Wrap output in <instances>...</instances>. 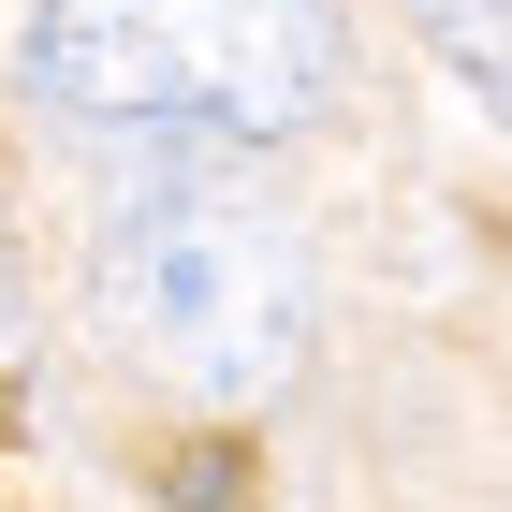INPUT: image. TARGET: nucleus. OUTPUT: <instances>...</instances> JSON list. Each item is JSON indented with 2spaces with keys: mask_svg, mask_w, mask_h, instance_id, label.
Segmentation results:
<instances>
[{
  "mask_svg": "<svg viewBox=\"0 0 512 512\" xmlns=\"http://www.w3.org/2000/svg\"><path fill=\"white\" fill-rule=\"evenodd\" d=\"M337 0H44L30 88L132 147H278L337 103Z\"/></svg>",
  "mask_w": 512,
  "mask_h": 512,
  "instance_id": "obj_1",
  "label": "nucleus"
},
{
  "mask_svg": "<svg viewBox=\"0 0 512 512\" xmlns=\"http://www.w3.org/2000/svg\"><path fill=\"white\" fill-rule=\"evenodd\" d=\"M88 308L132 366L205 410H249L308 366V249L249 191H132L88 235Z\"/></svg>",
  "mask_w": 512,
  "mask_h": 512,
  "instance_id": "obj_2",
  "label": "nucleus"
},
{
  "mask_svg": "<svg viewBox=\"0 0 512 512\" xmlns=\"http://www.w3.org/2000/svg\"><path fill=\"white\" fill-rule=\"evenodd\" d=\"M410 30L439 44V74L512 132V0H410Z\"/></svg>",
  "mask_w": 512,
  "mask_h": 512,
  "instance_id": "obj_3",
  "label": "nucleus"
},
{
  "mask_svg": "<svg viewBox=\"0 0 512 512\" xmlns=\"http://www.w3.org/2000/svg\"><path fill=\"white\" fill-rule=\"evenodd\" d=\"M161 498L176 512H249V439L220 425V439H191V454H161Z\"/></svg>",
  "mask_w": 512,
  "mask_h": 512,
  "instance_id": "obj_4",
  "label": "nucleus"
}]
</instances>
